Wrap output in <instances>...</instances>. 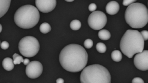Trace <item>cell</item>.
Here are the masks:
<instances>
[{
  "instance_id": "cell-28",
  "label": "cell",
  "mask_w": 148,
  "mask_h": 83,
  "mask_svg": "<svg viewBox=\"0 0 148 83\" xmlns=\"http://www.w3.org/2000/svg\"><path fill=\"white\" fill-rule=\"evenodd\" d=\"M2 25L0 24V33L2 32Z\"/></svg>"
},
{
  "instance_id": "cell-1",
  "label": "cell",
  "mask_w": 148,
  "mask_h": 83,
  "mask_svg": "<svg viewBox=\"0 0 148 83\" xmlns=\"http://www.w3.org/2000/svg\"><path fill=\"white\" fill-rule=\"evenodd\" d=\"M86 49L79 44H71L61 50L59 60L61 66L69 72L77 73L84 69L88 62Z\"/></svg>"
},
{
  "instance_id": "cell-26",
  "label": "cell",
  "mask_w": 148,
  "mask_h": 83,
  "mask_svg": "<svg viewBox=\"0 0 148 83\" xmlns=\"http://www.w3.org/2000/svg\"><path fill=\"white\" fill-rule=\"evenodd\" d=\"M64 81L62 78H58L56 80L57 83H64Z\"/></svg>"
},
{
  "instance_id": "cell-25",
  "label": "cell",
  "mask_w": 148,
  "mask_h": 83,
  "mask_svg": "<svg viewBox=\"0 0 148 83\" xmlns=\"http://www.w3.org/2000/svg\"><path fill=\"white\" fill-rule=\"evenodd\" d=\"M132 83H144V80L140 78H139V77H137V78H135L133 80H132Z\"/></svg>"
},
{
  "instance_id": "cell-3",
  "label": "cell",
  "mask_w": 148,
  "mask_h": 83,
  "mask_svg": "<svg viewBox=\"0 0 148 83\" xmlns=\"http://www.w3.org/2000/svg\"><path fill=\"white\" fill-rule=\"evenodd\" d=\"M126 22L133 28H141L148 22L147 7L141 3H133L129 5L125 13Z\"/></svg>"
},
{
  "instance_id": "cell-22",
  "label": "cell",
  "mask_w": 148,
  "mask_h": 83,
  "mask_svg": "<svg viewBox=\"0 0 148 83\" xmlns=\"http://www.w3.org/2000/svg\"><path fill=\"white\" fill-rule=\"evenodd\" d=\"M0 46H1V48L2 49H4V50H6L9 48V43L6 41L2 42L1 44H0Z\"/></svg>"
},
{
  "instance_id": "cell-24",
  "label": "cell",
  "mask_w": 148,
  "mask_h": 83,
  "mask_svg": "<svg viewBox=\"0 0 148 83\" xmlns=\"http://www.w3.org/2000/svg\"><path fill=\"white\" fill-rule=\"evenodd\" d=\"M89 11L90 12H94L97 9V5L95 3H91L88 7Z\"/></svg>"
},
{
  "instance_id": "cell-14",
  "label": "cell",
  "mask_w": 148,
  "mask_h": 83,
  "mask_svg": "<svg viewBox=\"0 0 148 83\" xmlns=\"http://www.w3.org/2000/svg\"><path fill=\"white\" fill-rule=\"evenodd\" d=\"M99 38L103 41H107L110 38V33L107 29H101L98 32Z\"/></svg>"
},
{
  "instance_id": "cell-16",
  "label": "cell",
  "mask_w": 148,
  "mask_h": 83,
  "mask_svg": "<svg viewBox=\"0 0 148 83\" xmlns=\"http://www.w3.org/2000/svg\"><path fill=\"white\" fill-rule=\"evenodd\" d=\"M40 32L43 34H46L51 31V27L48 23L45 22L41 24L40 27Z\"/></svg>"
},
{
  "instance_id": "cell-7",
  "label": "cell",
  "mask_w": 148,
  "mask_h": 83,
  "mask_svg": "<svg viewBox=\"0 0 148 83\" xmlns=\"http://www.w3.org/2000/svg\"><path fill=\"white\" fill-rule=\"evenodd\" d=\"M107 22V16L104 12L99 11L93 12L88 19L89 27L94 30H101L105 27Z\"/></svg>"
},
{
  "instance_id": "cell-2",
  "label": "cell",
  "mask_w": 148,
  "mask_h": 83,
  "mask_svg": "<svg viewBox=\"0 0 148 83\" xmlns=\"http://www.w3.org/2000/svg\"><path fill=\"white\" fill-rule=\"evenodd\" d=\"M120 48L121 52L129 58L141 53L144 48V40L140 32L136 30H127L121 38Z\"/></svg>"
},
{
  "instance_id": "cell-23",
  "label": "cell",
  "mask_w": 148,
  "mask_h": 83,
  "mask_svg": "<svg viewBox=\"0 0 148 83\" xmlns=\"http://www.w3.org/2000/svg\"><path fill=\"white\" fill-rule=\"evenodd\" d=\"M141 35L144 41H147L148 39V31H143L140 32Z\"/></svg>"
},
{
  "instance_id": "cell-18",
  "label": "cell",
  "mask_w": 148,
  "mask_h": 83,
  "mask_svg": "<svg viewBox=\"0 0 148 83\" xmlns=\"http://www.w3.org/2000/svg\"><path fill=\"white\" fill-rule=\"evenodd\" d=\"M96 49L100 53H104L107 50V47L106 44L103 43H98L96 45Z\"/></svg>"
},
{
  "instance_id": "cell-9",
  "label": "cell",
  "mask_w": 148,
  "mask_h": 83,
  "mask_svg": "<svg viewBox=\"0 0 148 83\" xmlns=\"http://www.w3.org/2000/svg\"><path fill=\"white\" fill-rule=\"evenodd\" d=\"M134 63L136 68L140 70L146 71L148 70V51L143 50L135 56Z\"/></svg>"
},
{
  "instance_id": "cell-20",
  "label": "cell",
  "mask_w": 148,
  "mask_h": 83,
  "mask_svg": "<svg viewBox=\"0 0 148 83\" xmlns=\"http://www.w3.org/2000/svg\"><path fill=\"white\" fill-rule=\"evenodd\" d=\"M84 46L87 49L91 48L93 46V42L90 39H87L84 42Z\"/></svg>"
},
{
  "instance_id": "cell-12",
  "label": "cell",
  "mask_w": 148,
  "mask_h": 83,
  "mask_svg": "<svg viewBox=\"0 0 148 83\" xmlns=\"http://www.w3.org/2000/svg\"><path fill=\"white\" fill-rule=\"evenodd\" d=\"M11 0H0V18L7 13L11 4Z\"/></svg>"
},
{
  "instance_id": "cell-5",
  "label": "cell",
  "mask_w": 148,
  "mask_h": 83,
  "mask_svg": "<svg viewBox=\"0 0 148 83\" xmlns=\"http://www.w3.org/2000/svg\"><path fill=\"white\" fill-rule=\"evenodd\" d=\"M81 73L82 83H110L111 76L108 69L99 64L85 67Z\"/></svg>"
},
{
  "instance_id": "cell-11",
  "label": "cell",
  "mask_w": 148,
  "mask_h": 83,
  "mask_svg": "<svg viewBox=\"0 0 148 83\" xmlns=\"http://www.w3.org/2000/svg\"><path fill=\"white\" fill-rule=\"evenodd\" d=\"M106 9L107 14L110 15H114L119 12L120 6L116 1H110L107 5Z\"/></svg>"
},
{
  "instance_id": "cell-10",
  "label": "cell",
  "mask_w": 148,
  "mask_h": 83,
  "mask_svg": "<svg viewBox=\"0 0 148 83\" xmlns=\"http://www.w3.org/2000/svg\"><path fill=\"white\" fill-rule=\"evenodd\" d=\"M37 8L41 12L48 13L52 11L57 5L56 0H35Z\"/></svg>"
},
{
  "instance_id": "cell-6",
  "label": "cell",
  "mask_w": 148,
  "mask_h": 83,
  "mask_svg": "<svg viewBox=\"0 0 148 83\" xmlns=\"http://www.w3.org/2000/svg\"><path fill=\"white\" fill-rule=\"evenodd\" d=\"M40 48L38 41L32 36H26L22 38L18 44V49L23 56L31 58L36 55Z\"/></svg>"
},
{
  "instance_id": "cell-17",
  "label": "cell",
  "mask_w": 148,
  "mask_h": 83,
  "mask_svg": "<svg viewBox=\"0 0 148 83\" xmlns=\"http://www.w3.org/2000/svg\"><path fill=\"white\" fill-rule=\"evenodd\" d=\"M70 27L73 31H78L81 27V22L79 20H74L70 23Z\"/></svg>"
},
{
  "instance_id": "cell-27",
  "label": "cell",
  "mask_w": 148,
  "mask_h": 83,
  "mask_svg": "<svg viewBox=\"0 0 148 83\" xmlns=\"http://www.w3.org/2000/svg\"><path fill=\"white\" fill-rule=\"evenodd\" d=\"M30 62V61L28 59H27V58H26V59H25L24 60H23V64H24V65H27V64H28V63Z\"/></svg>"
},
{
  "instance_id": "cell-21",
  "label": "cell",
  "mask_w": 148,
  "mask_h": 83,
  "mask_svg": "<svg viewBox=\"0 0 148 83\" xmlns=\"http://www.w3.org/2000/svg\"><path fill=\"white\" fill-rule=\"evenodd\" d=\"M137 0H123V5L124 6H128L129 5H131L132 3H135Z\"/></svg>"
},
{
  "instance_id": "cell-13",
  "label": "cell",
  "mask_w": 148,
  "mask_h": 83,
  "mask_svg": "<svg viewBox=\"0 0 148 83\" xmlns=\"http://www.w3.org/2000/svg\"><path fill=\"white\" fill-rule=\"evenodd\" d=\"M2 67L7 71H11L14 69V64L12 59L7 57L2 61Z\"/></svg>"
},
{
  "instance_id": "cell-4",
  "label": "cell",
  "mask_w": 148,
  "mask_h": 83,
  "mask_svg": "<svg viewBox=\"0 0 148 83\" xmlns=\"http://www.w3.org/2000/svg\"><path fill=\"white\" fill-rule=\"evenodd\" d=\"M40 18L38 10L32 5H27L19 8L14 15L16 25L23 29H30L37 25Z\"/></svg>"
},
{
  "instance_id": "cell-15",
  "label": "cell",
  "mask_w": 148,
  "mask_h": 83,
  "mask_svg": "<svg viewBox=\"0 0 148 83\" xmlns=\"http://www.w3.org/2000/svg\"><path fill=\"white\" fill-rule=\"evenodd\" d=\"M111 56L112 59L116 62H119L122 59V54L118 50H115L113 51L111 54Z\"/></svg>"
},
{
  "instance_id": "cell-8",
  "label": "cell",
  "mask_w": 148,
  "mask_h": 83,
  "mask_svg": "<svg viewBox=\"0 0 148 83\" xmlns=\"http://www.w3.org/2000/svg\"><path fill=\"white\" fill-rule=\"evenodd\" d=\"M43 71V66L38 61H32L27 64L26 73L27 76L31 79H36L40 76Z\"/></svg>"
},
{
  "instance_id": "cell-19",
  "label": "cell",
  "mask_w": 148,
  "mask_h": 83,
  "mask_svg": "<svg viewBox=\"0 0 148 83\" xmlns=\"http://www.w3.org/2000/svg\"><path fill=\"white\" fill-rule=\"evenodd\" d=\"M13 59H14V65L20 64L21 63L23 62V60H24L22 56H21V55L17 53H14L13 55Z\"/></svg>"
},
{
  "instance_id": "cell-29",
  "label": "cell",
  "mask_w": 148,
  "mask_h": 83,
  "mask_svg": "<svg viewBox=\"0 0 148 83\" xmlns=\"http://www.w3.org/2000/svg\"><path fill=\"white\" fill-rule=\"evenodd\" d=\"M65 1H67V2H71L74 1V0H65Z\"/></svg>"
},
{
  "instance_id": "cell-30",
  "label": "cell",
  "mask_w": 148,
  "mask_h": 83,
  "mask_svg": "<svg viewBox=\"0 0 148 83\" xmlns=\"http://www.w3.org/2000/svg\"><path fill=\"white\" fill-rule=\"evenodd\" d=\"M0 44H1V43H0Z\"/></svg>"
}]
</instances>
